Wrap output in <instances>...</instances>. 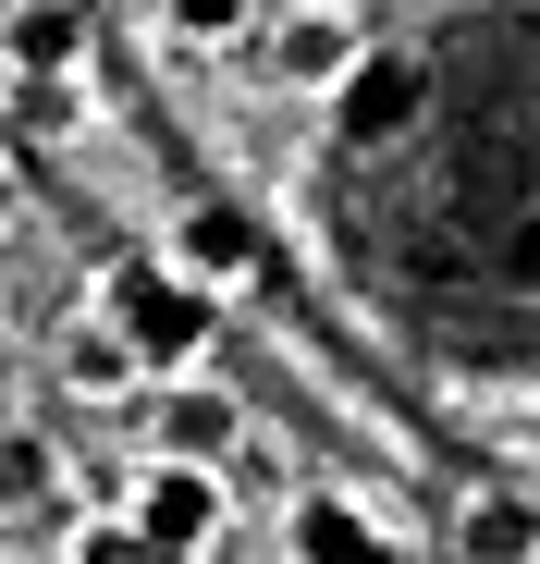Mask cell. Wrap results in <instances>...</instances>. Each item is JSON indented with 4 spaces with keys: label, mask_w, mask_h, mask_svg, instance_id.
<instances>
[{
    "label": "cell",
    "mask_w": 540,
    "mask_h": 564,
    "mask_svg": "<svg viewBox=\"0 0 540 564\" xmlns=\"http://www.w3.org/2000/svg\"><path fill=\"white\" fill-rule=\"evenodd\" d=\"M99 319L148 356V381H185V368L209 356L222 295H209V282H185V270H111V282H99Z\"/></svg>",
    "instance_id": "obj_1"
},
{
    "label": "cell",
    "mask_w": 540,
    "mask_h": 564,
    "mask_svg": "<svg viewBox=\"0 0 540 564\" xmlns=\"http://www.w3.org/2000/svg\"><path fill=\"white\" fill-rule=\"evenodd\" d=\"M123 516H136L148 564H197V552L222 540V466H197V454H148L136 491H123Z\"/></svg>",
    "instance_id": "obj_2"
},
{
    "label": "cell",
    "mask_w": 540,
    "mask_h": 564,
    "mask_svg": "<svg viewBox=\"0 0 540 564\" xmlns=\"http://www.w3.org/2000/svg\"><path fill=\"white\" fill-rule=\"evenodd\" d=\"M356 62H369V13H356V0H283V13H270V74H283L295 99H332Z\"/></svg>",
    "instance_id": "obj_3"
},
{
    "label": "cell",
    "mask_w": 540,
    "mask_h": 564,
    "mask_svg": "<svg viewBox=\"0 0 540 564\" xmlns=\"http://www.w3.org/2000/svg\"><path fill=\"white\" fill-rule=\"evenodd\" d=\"M430 111V74H418V50H381L369 37V62H356L344 86H332V123L356 135V148H381V135H406Z\"/></svg>",
    "instance_id": "obj_4"
},
{
    "label": "cell",
    "mask_w": 540,
    "mask_h": 564,
    "mask_svg": "<svg viewBox=\"0 0 540 564\" xmlns=\"http://www.w3.org/2000/svg\"><path fill=\"white\" fill-rule=\"evenodd\" d=\"M172 270H185V282H209V295L258 282V221H246V209H222V197H197L185 221H172Z\"/></svg>",
    "instance_id": "obj_5"
},
{
    "label": "cell",
    "mask_w": 540,
    "mask_h": 564,
    "mask_svg": "<svg viewBox=\"0 0 540 564\" xmlns=\"http://www.w3.org/2000/svg\"><path fill=\"white\" fill-rule=\"evenodd\" d=\"M0 62L13 74H74L86 62V13L74 0H13V13H0Z\"/></svg>",
    "instance_id": "obj_6"
},
{
    "label": "cell",
    "mask_w": 540,
    "mask_h": 564,
    "mask_svg": "<svg viewBox=\"0 0 540 564\" xmlns=\"http://www.w3.org/2000/svg\"><path fill=\"white\" fill-rule=\"evenodd\" d=\"M234 442H246L234 393H209V381H172V393H160V454H197V466H222Z\"/></svg>",
    "instance_id": "obj_7"
},
{
    "label": "cell",
    "mask_w": 540,
    "mask_h": 564,
    "mask_svg": "<svg viewBox=\"0 0 540 564\" xmlns=\"http://www.w3.org/2000/svg\"><path fill=\"white\" fill-rule=\"evenodd\" d=\"M62 381H74L86 405H111V393H136V381H148V356H136V344H123L99 307H86V319L62 332Z\"/></svg>",
    "instance_id": "obj_8"
},
{
    "label": "cell",
    "mask_w": 540,
    "mask_h": 564,
    "mask_svg": "<svg viewBox=\"0 0 540 564\" xmlns=\"http://www.w3.org/2000/svg\"><path fill=\"white\" fill-rule=\"evenodd\" d=\"M295 564H393V540L356 503H295Z\"/></svg>",
    "instance_id": "obj_9"
},
{
    "label": "cell",
    "mask_w": 540,
    "mask_h": 564,
    "mask_svg": "<svg viewBox=\"0 0 540 564\" xmlns=\"http://www.w3.org/2000/svg\"><path fill=\"white\" fill-rule=\"evenodd\" d=\"M455 552H467V564H528V552H540V528H528V503H516V491H467Z\"/></svg>",
    "instance_id": "obj_10"
},
{
    "label": "cell",
    "mask_w": 540,
    "mask_h": 564,
    "mask_svg": "<svg viewBox=\"0 0 540 564\" xmlns=\"http://www.w3.org/2000/svg\"><path fill=\"white\" fill-rule=\"evenodd\" d=\"M50 491H62V454L37 430H0V516H37Z\"/></svg>",
    "instance_id": "obj_11"
},
{
    "label": "cell",
    "mask_w": 540,
    "mask_h": 564,
    "mask_svg": "<svg viewBox=\"0 0 540 564\" xmlns=\"http://www.w3.org/2000/svg\"><path fill=\"white\" fill-rule=\"evenodd\" d=\"M160 25L185 37V50H234V37L258 25V0H160Z\"/></svg>",
    "instance_id": "obj_12"
},
{
    "label": "cell",
    "mask_w": 540,
    "mask_h": 564,
    "mask_svg": "<svg viewBox=\"0 0 540 564\" xmlns=\"http://www.w3.org/2000/svg\"><path fill=\"white\" fill-rule=\"evenodd\" d=\"M62 564H148V540H136V516H99V528L62 540Z\"/></svg>",
    "instance_id": "obj_13"
},
{
    "label": "cell",
    "mask_w": 540,
    "mask_h": 564,
    "mask_svg": "<svg viewBox=\"0 0 540 564\" xmlns=\"http://www.w3.org/2000/svg\"><path fill=\"white\" fill-rule=\"evenodd\" d=\"M516 270H540V221H528V234H516Z\"/></svg>",
    "instance_id": "obj_14"
},
{
    "label": "cell",
    "mask_w": 540,
    "mask_h": 564,
    "mask_svg": "<svg viewBox=\"0 0 540 564\" xmlns=\"http://www.w3.org/2000/svg\"><path fill=\"white\" fill-rule=\"evenodd\" d=\"M0 209H13V172H0Z\"/></svg>",
    "instance_id": "obj_15"
}]
</instances>
